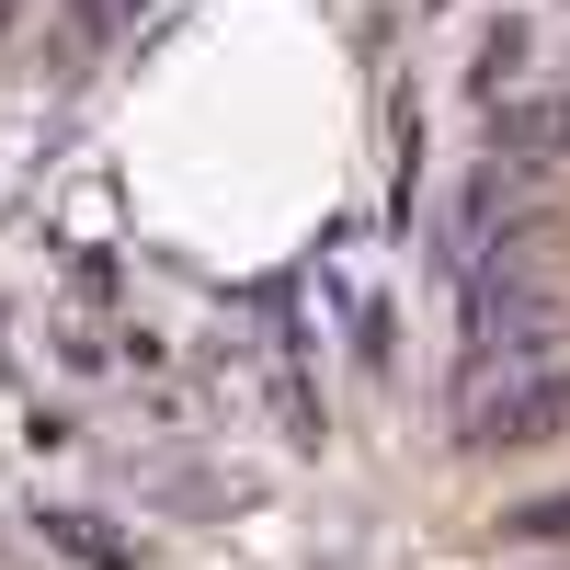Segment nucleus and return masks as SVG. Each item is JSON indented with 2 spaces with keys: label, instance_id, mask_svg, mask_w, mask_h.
Wrapping results in <instances>:
<instances>
[{
  "label": "nucleus",
  "instance_id": "1",
  "mask_svg": "<svg viewBox=\"0 0 570 570\" xmlns=\"http://www.w3.org/2000/svg\"><path fill=\"white\" fill-rule=\"evenodd\" d=\"M559 422H570V354H559V343H513L502 376H491V365L468 376V445H480V456L548 445Z\"/></svg>",
  "mask_w": 570,
  "mask_h": 570
},
{
  "label": "nucleus",
  "instance_id": "2",
  "mask_svg": "<svg viewBox=\"0 0 570 570\" xmlns=\"http://www.w3.org/2000/svg\"><path fill=\"white\" fill-rule=\"evenodd\" d=\"M502 537H525V548H559V537H570V491H548V502H513V513H502Z\"/></svg>",
  "mask_w": 570,
  "mask_h": 570
},
{
  "label": "nucleus",
  "instance_id": "3",
  "mask_svg": "<svg viewBox=\"0 0 570 570\" xmlns=\"http://www.w3.org/2000/svg\"><path fill=\"white\" fill-rule=\"evenodd\" d=\"M513 69H525V35H513V23H502V35H491V58H480V91H502Z\"/></svg>",
  "mask_w": 570,
  "mask_h": 570
}]
</instances>
